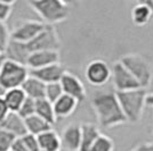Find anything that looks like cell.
<instances>
[{"mask_svg":"<svg viewBox=\"0 0 153 151\" xmlns=\"http://www.w3.org/2000/svg\"><path fill=\"white\" fill-rule=\"evenodd\" d=\"M2 98H4V100L6 102L9 111L10 113H17L19 107L23 103V101L26 99V95L23 92L22 89L17 88V89H12V90L5 91L4 95H2Z\"/></svg>","mask_w":153,"mask_h":151,"instance_id":"obj_21","label":"cell"},{"mask_svg":"<svg viewBox=\"0 0 153 151\" xmlns=\"http://www.w3.org/2000/svg\"><path fill=\"white\" fill-rule=\"evenodd\" d=\"M59 59V51H37L30 54L26 62V67L29 69L42 68L53 64H58Z\"/></svg>","mask_w":153,"mask_h":151,"instance_id":"obj_13","label":"cell"},{"mask_svg":"<svg viewBox=\"0 0 153 151\" xmlns=\"http://www.w3.org/2000/svg\"><path fill=\"white\" fill-rule=\"evenodd\" d=\"M9 113H10V111H9V109L7 107L6 102L4 100L2 95H0V124L2 123V120L6 118L7 115Z\"/></svg>","mask_w":153,"mask_h":151,"instance_id":"obj_31","label":"cell"},{"mask_svg":"<svg viewBox=\"0 0 153 151\" xmlns=\"http://www.w3.org/2000/svg\"><path fill=\"white\" fill-rule=\"evenodd\" d=\"M81 127V142L79 151H87L90 145L95 142V140L101 135L100 127L93 123H82Z\"/></svg>","mask_w":153,"mask_h":151,"instance_id":"obj_19","label":"cell"},{"mask_svg":"<svg viewBox=\"0 0 153 151\" xmlns=\"http://www.w3.org/2000/svg\"><path fill=\"white\" fill-rule=\"evenodd\" d=\"M46 24L41 21H34V19H25L21 21L17 25L14 27L10 32V39L13 41H17L21 43H27L32 39H34L40 32L45 30Z\"/></svg>","mask_w":153,"mask_h":151,"instance_id":"obj_8","label":"cell"},{"mask_svg":"<svg viewBox=\"0 0 153 151\" xmlns=\"http://www.w3.org/2000/svg\"><path fill=\"white\" fill-rule=\"evenodd\" d=\"M111 78H112V84L115 92L130 91V90L140 88L136 78L128 72L127 68L120 62H115L112 65Z\"/></svg>","mask_w":153,"mask_h":151,"instance_id":"obj_9","label":"cell"},{"mask_svg":"<svg viewBox=\"0 0 153 151\" xmlns=\"http://www.w3.org/2000/svg\"><path fill=\"white\" fill-rule=\"evenodd\" d=\"M39 142L40 150H47V151H59L62 148L61 144V138L58 135L56 131H54L53 128L42 133L37 136Z\"/></svg>","mask_w":153,"mask_h":151,"instance_id":"obj_20","label":"cell"},{"mask_svg":"<svg viewBox=\"0 0 153 151\" xmlns=\"http://www.w3.org/2000/svg\"><path fill=\"white\" fill-rule=\"evenodd\" d=\"M129 151H153V142H143Z\"/></svg>","mask_w":153,"mask_h":151,"instance_id":"obj_32","label":"cell"},{"mask_svg":"<svg viewBox=\"0 0 153 151\" xmlns=\"http://www.w3.org/2000/svg\"><path fill=\"white\" fill-rule=\"evenodd\" d=\"M5 59H6L5 55H0V69H1V66H2V63L5 62Z\"/></svg>","mask_w":153,"mask_h":151,"instance_id":"obj_35","label":"cell"},{"mask_svg":"<svg viewBox=\"0 0 153 151\" xmlns=\"http://www.w3.org/2000/svg\"><path fill=\"white\" fill-rule=\"evenodd\" d=\"M25 47L29 54L37 51H59L61 39L54 26L47 25L36 38L25 43Z\"/></svg>","mask_w":153,"mask_h":151,"instance_id":"obj_6","label":"cell"},{"mask_svg":"<svg viewBox=\"0 0 153 151\" xmlns=\"http://www.w3.org/2000/svg\"><path fill=\"white\" fill-rule=\"evenodd\" d=\"M78 103L79 102L76 99H73V98H71L66 95H63L59 99H57L53 103V108H54L56 119H58V118L62 119V118H66V117L71 116L76 111Z\"/></svg>","mask_w":153,"mask_h":151,"instance_id":"obj_16","label":"cell"},{"mask_svg":"<svg viewBox=\"0 0 153 151\" xmlns=\"http://www.w3.org/2000/svg\"><path fill=\"white\" fill-rule=\"evenodd\" d=\"M40 151H47V150H40Z\"/></svg>","mask_w":153,"mask_h":151,"instance_id":"obj_36","label":"cell"},{"mask_svg":"<svg viewBox=\"0 0 153 151\" xmlns=\"http://www.w3.org/2000/svg\"><path fill=\"white\" fill-rule=\"evenodd\" d=\"M90 105L96 115L98 127L108 130L127 123L117 99L115 91L111 89L94 91L90 98Z\"/></svg>","mask_w":153,"mask_h":151,"instance_id":"obj_1","label":"cell"},{"mask_svg":"<svg viewBox=\"0 0 153 151\" xmlns=\"http://www.w3.org/2000/svg\"><path fill=\"white\" fill-rule=\"evenodd\" d=\"M24 123H25L27 134H32L34 136H38L40 134H42V133L47 132V131L53 128V126L51 124H48L46 120L38 117L37 115H33L31 117L25 118Z\"/></svg>","mask_w":153,"mask_h":151,"instance_id":"obj_22","label":"cell"},{"mask_svg":"<svg viewBox=\"0 0 153 151\" xmlns=\"http://www.w3.org/2000/svg\"><path fill=\"white\" fill-rule=\"evenodd\" d=\"M17 138H15L13 134L7 132L5 130L0 128V151H9L12 149L14 141Z\"/></svg>","mask_w":153,"mask_h":151,"instance_id":"obj_28","label":"cell"},{"mask_svg":"<svg viewBox=\"0 0 153 151\" xmlns=\"http://www.w3.org/2000/svg\"><path fill=\"white\" fill-rule=\"evenodd\" d=\"M85 77L90 85L101 88L111 80V67L102 59H94L87 64Z\"/></svg>","mask_w":153,"mask_h":151,"instance_id":"obj_7","label":"cell"},{"mask_svg":"<svg viewBox=\"0 0 153 151\" xmlns=\"http://www.w3.org/2000/svg\"><path fill=\"white\" fill-rule=\"evenodd\" d=\"M0 55H4V54H1V52H0Z\"/></svg>","mask_w":153,"mask_h":151,"instance_id":"obj_37","label":"cell"},{"mask_svg":"<svg viewBox=\"0 0 153 151\" xmlns=\"http://www.w3.org/2000/svg\"><path fill=\"white\" fill-rule=\"evenodd\" d=\"M0 128L13 134L15 138H22L25 134H27L24 119L19 117L17 113L8 114L6 118L0 124Z\"/></svg>","mask_w":153,"mask_h":151,"instance_id":"obj_15","label":"cell"},{"mask_svg":"<svg viewBox=\"0 0 153 151\" xmlns=\"http://www.w3.org/2000/svg\"><path fill=\"white\" fill-rule=\"evenodd\" d=\"M136 78L140 88L146 89L153 80V67L151 63L140 54H127L119 60Z\"/></svg>","mask_w":153,"mask_h":151,"instance_id":"obj_4","label":"cell"},{"mask_svg":"<svg viewBox=\"0 0 153 151\" xmlns=\"http://www.w3.org/2000/svg\"><path fill=\"white\" fill-rule=\"evenodd\" d=\"M9 151H13V150H9Z\"/></svg>","mask_w":153,"mask_h":151,"instance_id":"obj_38","label":"cell"},{"mask_svg":"<svg viewBox=\"0 0 153 151\" xmlns=\"http://www.w3.org/2000/svg\"><path fill=\"white\" fill-rule=\"evenodd\" d=\"M152 134H153V132H152Z\"/></svg>","mask_w":153,"mask_h":151,"instance_id":"obj_39","label":"cell"},{"mask_svg":"<svg viewBox=\"0 0 153 151\" xmlns=\"http://www.w3.org/2000/svg\"><path fill=\"white\" fill-rule=\"evenodd\" d=\"M4 55L6 57V59L13 60L15 63H19L21 65H24V66H26L27 58L30 56V54L25 47V43H21L17 41H13V40H10Z\"/></svg>","mask_w":153,"mask_h":151,"instance_id":"obj_17","label":"cell"},{"mask_svg":"<svg viewBox=\"0 0 153 151\" xmlns=\"http://www.w3.org/2000/svg\"><path fill=\"white\" fill-rule=\"evenodd\" d=\"M27 5L38 14L44 24L49 26L66 21L71 13L70 4L62 0H31Z\"/></svg>","mask_w":153,"mask_h":151,"instance_id":"obj_2","label":"cell"},{"mask_svg":"<svg viewBox=\"0 0 153 151\" xmlns=\"http://www.w3.org/2000/svg\"><path fill=\"white\" fill-rule=\"evenodd\" d=\"M145 105H146L147 107L153 108V92L152 93H147L146 100H145Z\"/></svg>","mask_w":153,"mask_h":151,"instance_id":"obj_34","label":"cell"},{"mask_svg":"<svg viewBox=\"0 0 153 151\" xmlns=\"http://www.w3.org/2000/svg\"><path fill=\"white\" fill-rule=\"evenodd\" d=\"M63 90L59 82L56 83H49V84H46L45 89V99L48 100L49 102L54 103L55 101L59 99L62 95H63Z\"/></svg>","mask_w":153,"mask_h":151,"instance_id":"obj_25","label":"cell"},{"mask_svg":"<svg viewBox=\"0 0 153 151\" xmlns=\"http://www.w3.org/2000/svg\"><path fill=\"white\" fill-rule=\"evenodd\" d=\"M10 32L5 22H0V52L6 51L8 44L10 42Z\"/></svg>","mask_w":153,"mask_h":151,"instance_id":"obj_27","label":"cell"},{"mask_svg":"<svg viewBox=\"0 0 153 151\" xmlns=\"http://www.w3.org/2000/svg\"><path fill=\"white\" fill-rule=\"evenodd\" d=\"M21 89L25 93L26 98H30L32 100H40L45 99V89L46 84L40 82L39 80L29 75L24 83L21 85Z\"/></svg>","mask_w":153,"mask_h":151,"instance_id":"obj_18","label":"cell"},{"mask_svg":"<svg viewBox=\"0 0 153 151\" xmlns=\"http://www.w3.org/2000/svg\"><path fill=\"white\" fill-rule=\"evenodd\" d=\"M61 138V144L68 151H79L81 142V127L79 123H70L64 127Z\"/></svg>","mask_w":153,"mask_h":151,"instance_id":"obj_12","label":"cell"},{"mask_svg":"<svg viewBox=\"0 0 153 151\" xmlns=\"http://www.w3.org/2000/svg\"><path fill=\"white\" fill-rule=\"evenodd\" d=\"M87 151H114V141L110 136L101 133V135L96 139Z\"/></svg>","mask_w":153,"mask_h":151,"instance_id":"obj_24","label":"cell"},{"mask_svg":"<svg viewBox=\"0 0 153 151\" xmlns=\"http://www.w3.org/2000/svg\"><path fill=\"white\" fill-rule=\"evenodd\" d=\"M153 17V1H142L131 9V21L136 26H145Z\"/></svg>","mask_w":153,"mask_h":151,"instance_id":"obj_14","label":"cell"},{"mask_svg":"<svg viewBox=\"0 0 153 151\" xmlns=\"http://www.w3.org/2000/svg\"><path fill=\"white\" fill-rule=\"evenodd\" d=\"M27 77L29 68L26 66L5 59L0 69V89L2 91H8L12 89L21 88Z\"/></svg>","mask_w":153,"mask_h":151,"instance_id":"obj_5","label":"cell"},{"mask_svg":"<svg viewBox=\"0 0 153 151\" xmlns=\"http://www.w3.org/2000/svg\"><path fill=\"white\" fill-rule=\"evenodd\" d=\"M36 115L46 120L51 126L56 123V116L54 113L53 103L46 99H40L36 101Z\"/></svg>","mask_w":153,"mask_h":151,"instance_id":"obj_23","label":"cell"},{"mask_svg":"<svg viewBox=\"0 0 153 151\" xmlns=\"http://www.w3.org/2000/svg\"><path fill=\"white\" fill-rule=\"evenodd\" d=\"M115 95L126 120L133 124L140 122L143 118L144 108L146 106L145 105L147 95L146 89L138 88L130 91L115 92Z\"/></svg>","mask_w":153,"mask_h":151,"instance_id":"obj_3","label":"cell"},{"mask_svg":"<svg viewBox=\"0 0 153 151\" xmlns=\"http://www.w3.org/2000/svg\"><path fill=\"white\" fill-rule=\"evenodd\" d=\"M66 69L61 63L53 64L38 69H29V75L39 80L40 82L49 84V83L59 82Z\"/></svg>","mask_w":153,"mask_h":151,"instance_id":"obj_11","label":"cell"},{"mask_svg":"<svg viewBox=\"0 0 153 151\" xmlns=\"http://www.w3.org/2000/svg\"><path fill=\"white\" fill-rule=\"evenodd\" d=\"M22 140V142L24 143L26 149L29 151H40V147H39V142L37 136L32 135V134H25L24 136L19 138Z\"/></svg>","mask_w":153,"mask_h":151,"instance_id":"obj_30","label":"cell"},{"mask_svg":"<svg viewBox=\"0 0 153 151\" xmlns=\"http://www.w3.org/2000/svg\"><path fill=\"white\" fill-rule=\"evenodd\" d=\"M17 114H19V117H22L23 119L36 115V100H32L30 98H26L25 100L23 101L22 106L19 107Z\"/></svg>","mask_w":153,"mask_h":151,"instance_id":"obj_26","label":"cell"},{"mask_svg":"<svg viewBox=\"0 0 153 151\" xmlns=\"http://www.w3.org/2000/svg\"><path fill=\"white\" fill-rule=\"evenodd\" d=\"M10 150L13 151H29L26 149V147L24 145V143L22 142V140L19 138H17L15 141H14L13 145H12V149Z\"/></svg>","mask_w":153,"mask_h":151,"instance_id":"obj_33","label":"cell"},{"mask_svg":"<svg viewBox=\"0 0 153 151\" xmlns=\"http://www.w3.org/2000/svg\"><path fill=\"white\" fill-rule=\"evenodd\" d=\"M15 1H7V0H0V22H6L9 18Z\"/></svg>","mask_w":153,"mask_h":151,"instance_id":"obj_29","label":"cell"},{"mask_svg":"<svg viewBox=\"0 0 153 151\" xmlns=\"http://www.w3.org/2000/svg\"><path fill=\"white\" fill-rule=\"evenodd\" d=\"M59 84L62 86L64 95L76 99L78 102H82L86 99V97H87L86 88H85L83 83L81 82V80L74 74L66 70L64 73V75L62 76Z\"/></svg>","mask_w":153,"mask_h":151,"instance_id":"obj_10","label":"cell"}]
</instances>
